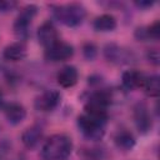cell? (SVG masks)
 <instances>
[{
    "label": "cell",
    "mask_w": 160,
    "mask_h": 160,
    "mask_svg": "<svg viewBox=\"0 0 160 160\" xmlns=\"http://www.w3.org/2000/svg\"><path fill=\"white\" fill-rule=\"evenodd\" d=\"M72 151V141L65 134L50 136L41 149L42 160H66Z\"/></svg>",
    "instance_id": "cell-1"
},
{
    "label": "cell",
    "mask_w": 160,
    "mask_h": 160,
    "mask_svg": "<svg viewBox=\"0 0 160 160\" xmlns=\"http://www.w3.org/2000/svg\"><path fill=\"white\" fill-rule=\"evenodd\" d=\"M52 12L58 21L70 28L80 25L86 16V9L79 2L52 6Z\"/></svg>",
    "instance_id": "cell-2"
},
{
    "label": "cell",
    "mask_w": 160,
    "mask_h": 160,
    "mask_svg": "<svg viewBox=\"0 0 160 160\" xmlns=\"http://www.w3.org/2000/svg\"><path fill=\"white\" fill-rule=\"evenodd\" d=\"M38 12V6L36 5H26L25 8L21 9L19 16L16 18L14 22V32L20 40H25L29 36V26L35 18Z\"/></svg>",
    "instance_id": "cell-3"
},
{
    "label": "cell",
    "mask_w": 160,
    "mask_h": 160,
    "mask_svg": "<svg viewBox=\"0 0 160 160\" xmlns=\"http://www.w3.org/2000/svg\"><path fill=\"white\" fill-rule=\"evenodd\" d=\"M78 126L79 130L81 131V134L91 141H98L101 140L105 131H104V124H100L95 120H92L91 118H89L88 115H80L78 118Z\"/></svg>",
    "instance_id": "cell-4"
},
{
    "label": "cell",
    "mask_w": 160,
    "mask_h": 160,
    "mask_svg": "<svg viewBox=\"0 0 160 160\" xmlns=\"http://www.w3.org/2000/svg\"><path fill=\"white\" fill-rule=\"evenodd\" d=\"M104 56L108 61L116 65L129 64L134 59V55L130 50L124 49L116 44H108L104 48Z\"/></svg>",
    "instance_id": "cell-5"
},
{
    "label": "cell",
    "mask_w": 160,
    "mask_h": 160,
    "mask_svg": "<svg viewBox=\"0 0 160 160\" xmlns=\"http://www.w3.org/2000/svg\"><path fill=\"white\" fill-rule=\"evenodd\" d=\"M74 55V48L64 41H58L45 50V59L52 62L65 61Z\"/></svg>",
    "instance_id": "cell-6"
},
{
    "label": "cell",
    "mask_w": 160,
    "mask_h": 160,
    "mask_svg": "<svg viewBox=\"0 0 160 160\" xmlns=\"http://www.w3.org/2000/svg\"><path fill=\"white\" fill-rule=\"evenodd\" d=\"M61 100V95L58 90H46L35 99V109L41 112L52 111Z\"/></svg>",
    "instance_id": "cell-7"
},
{
    "label": "cell",
    "mask_w": 160,
    "mask_h": 160,
    "mask_svg": "<svg viewBox=\"0 0 160 160\" xmlns=\"http://www.w3.org/2000/svg\"><path fill=\"white\" fill-rule=\"evenodd\" d=\"M134 121L135 125L141 134H146L151 130L152 128V121H151V115L149 114V109L145 104L139 102L134 108Z\"/></svg>",
    "instance_id": "cell-8"
},
{
    "label": "cell",
    "mask_w": 160,
    "mask_h": 160,
    "mask_svg": "<svg viewBox=\"0 0 160 160\" xmlns=\"http://www.w3.org/2000/svg\"><path fill=\"white\" fill-rule=\"evenodd\" d=\"M38 40L44 48H50L59 41V34L51 21H45L38 29Z\"/></svg>",
    "instance_id": "cell-9"
},
{
    "label": "cell",
    "mask_w": 160,
    "mask_h": 160,
    "mask_svg": "<svg viewBox=\"0 0 160 160\" xmlns=\"http://www.w3.org/2000/svg\"><path fill=\"white\" fill-rule=\"evenodd\" d=\"M78 79H79V72H78L76 68L72 66V65L64 66L62 69L59 70V72L56 75L58 84L61 88H65V89L72 88L78 82Z\"/></svg>",
    "instance_id": "cell-10"
},
{
    "label": "cell",
    "mask_w": 160,
    "mask_h": 160,
    "mask_svg": "<svg viewBox=\"0 0 160 160\" xmlns=\"http://www.w3.org/2000/svg\"><path fill=\"white\" fill-rule=\"evenodd\" d=\"M4 114L8 122L11 125H18L26 118V110L19 102H10L4 105Z\"/></svg>",
    "instance_id": "cell-11"
},
{
    "label": "cell",
    "mask_w": 160,
    "mask_h": 160,
    "mask_svg": "<svg viewBox=\"0 0 160 160\" xmlns=\"http://www.w3.org/2000/svg\"><path fill=\"white\" fill-rule=\"evenodd\" d=\"M26 54H28V49L24 41L12 42L8 45L2 51V56L9 61H20L25 59Z\"/></svg>",
    "instance_id": "cell-12"
},
{
    "label": "cell",
    "mask_w": 160,
    "mask_h": 160,
    "mask_svg": "<svg viewBox=\"0 0 160 160\" xmlns=\"http://www.w3.org/2000/svg\"><path fill=\"white\" fill-rule=\"evenodd\" d=\"M41 138H42V128L39 125H32L22 132L21 141L28 149H34L39 144Z\"/></svg>",
    "instance_id": "cell-13"
},
{
    "label": "cell",
    "mask_w": 160,
    "mask_h": 160,
    "mask_svg": "<svg viewBox=\"0 0 160 160\" xmlns=\"http://www.w3.org/2000/svg\"><path fill=\"white\" fill-rule=\"evenodd\" d=\"M144 79H145L144 74L138 70H126L121 76L122 86L128 90H134L136 88H140L142 85Z\"/></svg>",
    "instance_id": "cell-14"
},
{
    "label": "cell",
    "mask_w": 160,
    "mask_h": 160,
    "mask_svg": "<svg viewBox=\"0 0 160 160\" xmlns=\"http://www.w3.org/2000/svg\"><path fill=\"white\" fill-rule=\"evenodd\" d=\"M94 29L100 32H109L116 28V19L111 14H102L94 20Z\"/></svg>",
    "instance_id": "cell-15"
},
{
    "label": "cell",
    "mask_w": 160,
    "mask_h": 160,
    "mask_svg": "<svg viewBox=\"0 0 160 160\" xmlns=\"http://www.w3.org/2000/svg\"><path fill=\"white\" fill-rule=\"evenodd\" d=\"M114 141H115V145H116L119 149L124 150V151L131 150V149L135 146V142H136L134 135H132L130 131H126V130L119 131V132L115 135Z\"/></svg>",
    "instance_id": "cell-16"
},
{
    "label": "cell",
    "mask_w": 160,
    "mask_h": 160,
    "mask_svg": "<svg viewBox=\"0 0 160 160\" xmlns=\"http://www.w3.org/2000/svg\"><path fill=\"white\" fill-rule=\"evenodd\" d=\"M141 86L148 96L158 98L160 94V79L158 75H151V76L145 78Z\"/></svg>",
    "instance_id": "cell-17"
},
{
    "label": "cell",
    "mask_w": 160,
    "mask_h": 160,
    "mask_svg": "<svg viewBox=\"0 0 160 160\" xmlns=\"http://www.w3.org/2000/svg\"><path fill=\"white\" fill-rule=\"evenodd\" d=\"M146 32H148V38L149 39H154V40H159L160 38V22L155 21L154 24H151L150 26L146 28Z\"/></svg>",
    "instance_id": "cell-18"
},
{
    "label": "cell",
    "mask_w": 160,
    "mask_h": 160,
    "mask_svg": "<svg viewBox=\"0 0 160 160\" xmlns=\"http://www.w3.org/2000/svg\"><path fill=\"white\" fill-rule=\"evenodd\" d=\"M82 52H84V56H85L88 60H92V59L96 56V48H95L94 44L88 42V44L84 45Z\"/></svg>",
    "instance_id": "cell-19"
},
{
    "label": "cell",
    "mask_w": 160,
    "mask_h": 160,
    "mask_svg": "<svg viewBox=\"0 0 160 160\" xmlns=\"http://www.w3.org/2000/svg\"><path fill=\"white\" fill-rule=\"evenodd\" d=\"M146 56H148V59H149V61H150L151 64L159 65V62H160V55H159V50H158V49H151V50H149Z\"/></svg>",
    "instance_id": "cell-20"
},
{
    "label": "cell",
    "mask_w": 160,
    "mask_h": 160,
    "mask_svg": "<svg viewBox=\"0 0 160 160\" xmlns=\"http://www.w3.org/2000/svg\"><path fill=\"white\" fill-rule=\"evenodd\" d=\"M16 5H18L16 1H6V0H1V1H0V11H1V12L11 11Z\"/></svg>",
    "instance_id": "cell-21"
},
{
    "label": "cell",
    "mask_w": 160,
    "mask_h": 160,
    "mask_svg": "<svg viewBox=\"0 0 160 160\" xmlns=\"http://www.w3.org/2000/svg\"><path fill=\"white\" fill-rule=\"evenodd\" d=\"M135 38L138 40H148V32H146V28H138L135 30Z\"/></svg>",
    "instance_id": "cell-22"
},
{
    "label": "cell",
    "mask_w": 160,
    "mask_h": 160,
    "mask_svg": "<svg viewBox=\"0 0 160 160\" xmlns=\"http://www.w3.org/2000/svg\"><path fill=\"white\" fill-rule=\"evenodd\" d=\"M135 4H136L139 8L145 9V8H150V6H152V5H154V1H136Z\"/></svg>",
    "instance_id": "cell-23"
},
{
    "label": "cell",
    "mask_w": 160,
    "mask_h": 160,
    "mask_svg": "<svg viewBox=\"0 0 160 160\" xmlns=\"http://www.w3.org/2000/svg\"><path fill=\"white\" fill-rule=\"evenodd\" d=\"M0 108H4V99H2V94L0 91Z\"/></svg>",
    "instance_id": "cell-24"
},
{
    "label": "cell",
    "mask_w": 160,
    "mask_h": 160,
    "mask_svg": "<svg viewBox=\"0 0 160 160\" xmlns=\"http://www.w3.org/2000/svg\"><path fill=\"white\" fill-rule=\"evenodd\" d=\"M14 160H24V159H14Z\"/></svg>",
    "instance_id": "cell-25"
}]
</instances>
